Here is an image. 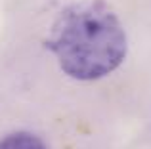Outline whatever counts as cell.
Masks as SVG:
<instances>
[{
	"label": "cell",
	"instance_id": "cell-2",
	"mask_svg": "<svg viewBox=\"0 0 151 149\" xmlns=\"http://www.w3.org/2000/svg\"><path fill=\"white\" fill-rule=\"evenodd\" d=\"M0 149H48L38 136L31 132H14L0 142Z\"/></svg>",
	"mask_w": 151,
	"mask_h": 149
},
{
	"label": "cell",
	"instance_id": "cell-1",
	"mask_svg": "<svg viewBox=\"0 0 151 149\" xmlns=\"http://www.w3.org/2000/svg\"><path fill=\"white\" fill-rule=\"evenodd\" d=\"M44 46L61 71L77 80L107 77L121 67L128 52L126 31L105 0H82L63 8Z\"/></svg>",
	"mask_w": 151,
	"mask_h": 149
}]
</instances>
